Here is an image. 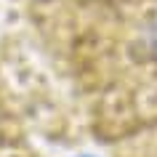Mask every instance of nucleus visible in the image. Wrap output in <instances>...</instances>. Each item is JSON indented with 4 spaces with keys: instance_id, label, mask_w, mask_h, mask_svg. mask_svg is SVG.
<instances>
[{
    "instance_id": "obj_1",
    "label": "nucleus",
    "mask_w": 157,
    "mask_h": 157,
    "mask_svg": "<svg viewBox=\"0 0 157 157\" xmlns=\"http://www.w3.org/2000/svg\"><path fill=\"white\" fill-rule=\"evenodd\" d=\"M139 40H141V48H144V59L157 67V0H152V6L147 8V13L141 19Z\"/></svg>"
}]
</instances>
